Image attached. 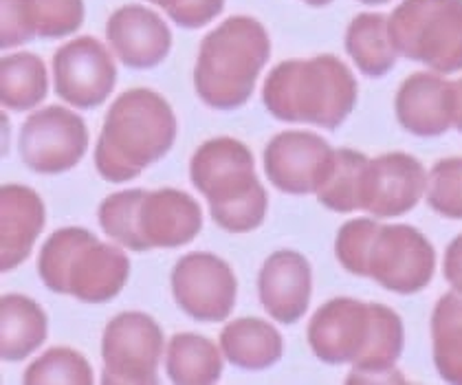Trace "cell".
<instances>
[{
  "mask_svg": "<svg viewBox=\"0 0 462 385\" xmlns=\"http://www.w3.org/2000/svg\"><path fill=\"white\" fill-rule=\"evenodd\" d=\"M263 102L275 119L339 128L356 104V79L335 55L286 60L264 79Z\"/></svg>",
  "mask_w": 462,
  "mask_h": 385,
  "instance_id": "1",
  "label": "cell"
},
{
  "mask_svg": "<svg viewBox=\"0 0 462 385\" xmlns=\"http://www.w3.org/2000/svg\"><path fill=\"white\" fill-rule=\"evenodd\" d=\"M271 40L255 18L231 16L203 38L194 67L196 95L216 110L249 102L255 79L269 62Z\"/></svg>",
  "mask_w": 462,
  "mask_h": 385,
  "instance_id": "2",
  "label": "cell"
},
{
  "mask_svg": "<svg viewBox=\"0 0 462 385\" xmlns=\"http://www.w3.org/2000/svg\"><path fill=\"white\" fill-rule=\"evenodd\" d=\"M396 51L430 71H462V0H403L388 16Z\"/></svg>",
  "mask_w": 462,
  "mask_h": 385,
  "instance_id": "3",
  "label": "cell"
},
{
  "mask_svg": "<svg viewBox=\"0 0 462 385\" xmlns=\"http://www.w3.org/2000/svg\"><path fill=\"white\" fill-rule=\"evenodd\" d=\"M102 137L119 152L145 170L161 161L177 139L174 110L150 88H133L119 95L104 117Z\"/></svg>",
  "mask_w": 462,
  "mask_h": 385,
  "instance_id": "4",
  "label": "cell"
},
{
  "mask_svg": "<svg viewBox=\"0 0 462 385\" xmlns=\"http://www.w3.org/2000/svg\"><path fill=\"white\" fill-rule=\"evenodd\" d=\"M165 354L163 330L150 315L125 311L104 328V383H154Z\"/></svg>",
  "mask_w": 462,
  "mask_h": 385,
  "instance_id": "5",
  "label": "cell"
},
{
  "mask_svg": "<svg viewBox=\"0 0 462 385\" xmlns=\"http://www.w3.org/2000/svg\"><path fill=\"white\" fill-rule=\"evenodd\" d=\"M87 148V124L71 108H40L20 130V157L29 170L38 174L69 172L82 161Z\"/></svg>",
  "mask_w": 462,
  "mask_h": 385,
  "instance_id": "6",
  "label": "cell"
},
{
  "mask_svg": "<svg viewBox=\"0 0 462 385\" xmlns=\"http://www.w3.org/2000/svg\"><path fill=\"white\" fill-rule=\"evenodd\" d=\"M170 282L179 308L196 322H223L234 311L238 282L229 264L214 253L183 256L174 264Z\"/></svg>",
  "mask_w": 462,
  "mask_h": 385,
  "instance_id": "7",
  "label": "cell"
},
{
  "mask_svg": "<svg viewBox=\"0 0 462 385\" xmlns=\"http://www.w3.org/2000/svg\"><path fill=\"white\" fill-rule=\"evenodd\" d=\"M436 271V252L419 229L385 225L370 256V278L385 291L414 295L423 291Z\"/></svg>",
  "mask_w": 462,
  "mask_h": 385,
  "instance_id": "8",
  "label": "cell"
},
{
  "mask_svg": "<svg viewBox=\"0 0 462 385\" xmlns=\"http://www.w3.org/2000/svg\"><path fill=\"white\" fill-rule=\"evenodd\" d=\"M117 69L99 40L84 36L62 44L53 55V87L69 106L90 110L102 106L115 91Z\"/></svg>",
  "mask_w": 462,
  "mask_h": 385,
  "instance_id": "9",
  "label": "cell"
},
{
  "mask_svg": "<svg viewBox=\"0 0 462 385\" xmlns=\"http://www.w3.org/2000/svg\"><path fill=\"white\" fill-rule=\"evenodd\" d=\"M335 163V148L319 134L286 130L264 148V172L280 192L291 197L318 194Z\"/></svg>",
  "mask_w": 462,
  "mask_h": 385,
  "instance_id": "10",
  "label": "cell"
},
{
  "mask_svg": "<svg viewBox=\"0 0 462 385\" xmlns=\"http://www.w3.org/2000/svg\"><path fill=\"white\" fill-rule=\"evenodd\" d=\"M427 177L430 172L411 154L388 152L368 159L361 177V209L374 218L403 216L425 197Z\"/></svg>",
  "mask_w": 462,
  "mask_h": 385,
  "instance_id": "11",
  "label": "cell"
},
{
  "mask_svg": "<svg viewBox=\"0 0 462 385\" xmlns=\"http://www.w3.org/2000/svg\"><path fill=\"white\" fill-rule=\"evenodd\" d=\"M189 179L209 205L234 201L258 183L254 154L243 142L231 137L209 139L196 148Z\"/></svg>",
  "mask_w": 462,
  "mask_h": 385,
  "instance_id": "12",
  "label": "cell"
},
{
  "mask_svg": "<svg viewBox=\"0 0 462 385\" xmlns=\"http://www.w3.org/2000/svg\"><path fill=\"white\" fill-rule=\"evenodd\" d=\"M370 333V304L353 298H335L310 319L309 346L319 362L330 366L355 363Z\"/></svg>",
  "mask_w": 462,
  "mask_h": 385,
  "instance_id": "13",
  "label": "cell"
},
{
  "mask_svg": "<svg viewBox=\"0 0 462 385\" xmlns=\"http://www.w3.org/2000/svg\"><path fill=\"white\" fill-rule=\"evenodd\" d=\"M110 51L130 69H152L172 49V33L165 20L143 5H124L106 23Z\"/></svg>",
  "mask_w": 462,
  "mask_h": 385,
  "instance_id": "14",
  "label": "cell"
},
{
  "mask_svg": "<svg viewBox=\"0 0 462 385\" xmlns=\"http://www.w3.org/2000/svg\"><path fill=\"white\" fill-rule=\"evenodd\" d=\"M313 271L302 253L280 249L264 260L258 275V298L264 311L280 324H295L309 311Z\"/></svg>",
  "mask_w": 462,
  "mask_h": 385,
  "instance_id": "15",
  "label": "cell"
},
{
  "mask_svg": "<svg viewBox=\"0 0 462 385\" xmlns=\"http://www.w3.org/2000/svg\"><path fill=\"white\" fill-rule=\"evenodd\" d=\"M396 119L416 137H439L454 128V82L440 73H414L394 99Z\"/></svg>",
  "mask_w": 462,
  "mask_h": 385,
  "instance_id": "16",
  "label": "cell"
},
{
  "mask_svg": "<svg viewBox=\"0 0 462 385\" xmlns=\"http://www.w3.org/2000/svg\"><path fill=\"white\" fill-rule=\"evenodd\" d=\"M139 229L150 249H177L199 236L203 212L189 194L161 188L145 192L139 209Z\"/></svg>",
  "mask_w": 462,
  "mask_h": 385,
  "instance_id": "17",
  "label": "cell"
},
{
  "mask_svg": "<svg viewBox=\"0 0 462 385\" xmlns=\"http://www.w3.org/2000/svg\"><path fill=\"white\" fill-rule=\"evenodd\" d=\"M47 223L42 198L27 185L0 189V269L14 271L32 253Z\"/></svg>",
  "mask_w": 462,
  "mask_h": 385,
  "instance_id": "18",
  "label": "cell"
},
{
  "mask_svg": "<svg viewBox=\"0 0 462 385\" xmlns=\"http://www.w3.org/2000/svg\"><path fill=\"white\" fill-rule=\"evenodd\" d=\"M128 275L130 260L122 244L95 240L75 260L69 278V295L84 304H106L122 293Z\"/></svg>",
  "mask_w": 462,
  "mask_h": 385,
  "instance_id": "19",
  "label": "cell"
},
{
  "mask_svg": "<svg viewBox=\"0 0 462 385\" xmlns=\"http://www.w3.org/2000/svg\"><path fill=\"white\" fill-rule=\"evenodd\" d=\"M220 350L236 368L260 372L280 362L284 342L273 324L255 317H240L223 328Z\"/></svg>",
  "mask_w": 462,
  "mask_h": 385,
  "instance_id": "20",
  "label": "cell"
},
{
  "mask_svg": "<svg viewBox=\"0 0 462 385\" xmlns=\"http://www.w3.org/2000/svg\"><path fill=\"white\" fill-rule=\"evenodd\" d=\"M49 333L47 313L36 299L20 293L0 299V357L23 362L42 346Z\"/></svg>",
  "mask_w": 462,
  "mask_h": 385,
  "instance_id": "21",
  "label": "cell"
},
{
  "mask_svg": "<svg viewBox=\"0 0 462 385\" xmlns=\"http://www.w3.org/2000/svg\"><path fill=\"white\" fill-rule=\"evenodd\" d=\"M223 350L196 333L174 335L165 348V372L179 385H212L223 377Z\"/></svg>",
  "mask_w": 462,
  "mask_h": 385,
  "instance_id": "22",
  "label": "cell"
},
{
  "mask_svg": "<svg viewBox=\"0 0 462 385\" xmlns=\"http://www.w3.org/2000/svg\"><path fill=\"white\" fill-rule=\"evenodd\" d=\"M346 51L365 78H383L399 60L390 38L388 16L359 14L346 29Z\"/></svg>",
  "mask_w": 462,
  "mask_h": 385,
  "instance_id": "23",
  "label": "cell"
},
{
  "mask_svg": "<svg viewBox=\"0 0 462 385\" xmlns=\"http://www.w3.org/2000/svg\"><path fill=\"white\" fill-rule=\"evenodd\" d=\"M49 93L47 67L36 53L5 55L0 62V102L24 113L38 108Z\"/></svg>",
  "mask_w": 462,
  "mask_h": 385,
  "instance_id": "24",
  "label": "cell"
},
{
  "mask_svg": "<svg viewBox=\"0 0 462 385\" xmlns=\"http://www.w3.org/2000/svg\"><path fill=\"white\" fill-rule=\"evenodd\" d=\"M405 328L401 317L383 304H370V333L364 353L353 363V372L394 370L403 354Z\"/></svg>",
  "mask_w": 462,
  "mask_h": 385,
  "instance_id": "25",
  "label": "cell"
},
{
  "mask_svg": "<svg viewBox=\"0 0 462 385\" xmlns=\"http://www.w3.org/2000/svg\"><path fill=\"white\" fill-rule=\"evenodd\" d=\"M93 234L82 227H64L53 232L38 256V275L53 293L69 295V278L79 253L95 243Z\"/></svg>",
  "mask_w": 462,
  "mask_h": 385,
  "instance_id": "26",
  "label": "cell"
},
{
  "mask_svg": "<svg viewBox=\"0 0 462 385\" xmlns=\"http://www.w3.org/2000/svg\"><path fill=\"white\" fill-rule=\"evenodd\" d=\"M368 159L361 152L350 148L335 150V163L330 170L328 179L318 189V201L326 209L337 214H350L361 209L359 192H361V177Z\"/></svg>",
  "mask_w": 462,
  "mask_h": 385,
  "instance_id": "27",
  "label": "cell"
},
{
  "mask_svg": "<svg viewBox=\"0 0 462 385\" xmlns=\"http://www.w3.org/2000/svg\"><path fill=\"white\" fill-rule=\"evenodd\" d=\"M145 192L143 189H124L110 194L97 209L99 227L110 240L122 244L130 252H148V243L139 229V209H142Z\"/></svg>",
  "mask_w": 462,
  "mask_h": 385,
  "instance_id": "28",
  "label": "cell"
},
{
  "mask_svg": "<svg viewBox=\"0 0 462 385\" xmlns=\"http://www.w3.org/2000/svg\"><path fill=\"white\" fill-rule=\"evenodd\" d=\"M24 383L29 385H88L95 381L93 368L73 348H51L40 354L36 362L24 370Z\"/></svg>",
  "mask_w": 462,
  "mask_h": 385,
  "instance_id": "29",
  "label": "cell"
},
{
  "mask_svg": "<svg viewBox=\"0 0 462 385\" xmlns=\"http://www.w3.org/2000/svg\"><path fill=\"white\" fill-rule=\"evenodd\" d=\"M381 225L374 218L348 220L335 238V256L348 273L370 278V256Z\"/></svg>",
  "mask_w": 462,
  "mask_h": 385,
  "instance_id": "30",
  "label": "cell"
},
{
  "mask_svg": "<svg viewBox=\"0 0 462 385\" xmlns=\"http://www.w3.org/2000/svg\"><path fill=\"white\" fill-rule=\"evenodd\" d=\"M269 209V194L260 183H255L243 197L227 203H212L209 214L220 229L229 234H247L263 225Z\"/></svg>",
  "mask_w": 462,
  "mask_h": 385,
  "instance_id": "31",
  "label": "cell"
},
{
  "mask_svg": "<svg viewBox=\"0 0 462 385\" xmlns=\"http://www.w3.org/2000/svg\"><path fill=\"white\" fill-rule=\"evenodd\" d=\"M427 205L440 216L462 220V159H443L427 177Z\"/></svg>",
  "mask_w": 462,
  "mask_h": 385,
  "instance_id": "32",
  "label": "cell"
},
{
  "mask_svg": "<svg viewBox=\"0 0 462 385\" xmlns=\"http://www.w3.org/2000/svg\"><path fill=\"white\" fill-rule=\"evenodd\" d=\"M38 36L36 0H0V47L14 49Z\"/></svg>",
  "mask_w": 462,
  "mask_h": 385,
  "instance_id": "33",
  "label": "cell"
},
{
  "mask_svg": "<svg viewBox=\"0 0 462 385\" xmlns=\"http://www.w3.org/2000/svg\"><path fill=\"white\" fill-rule=\"evenodd\" d=\"M36 9L40 38L73 36L84 23V0H36Z\"/></svg>",
  "mask_w": 462,
  "mask_h": 385,
  "instance_id": "34",
  "label": "cell"
},
{
  "mask_svg": "<svg viewBox=\"0 0 462 385\" xmlns=\"http://www.w3.org/2000/svg\"><path fill=\"white\" fill-rule=\"evenodd\" d=\"M434 337V363L447 383L462 385V326L431 333Z\"/></svg>",
  "mask_w": 462,
  "mask_h": 385,
  "instance_id": "35",
  "label": "cell"
},
{
  "mask_svg": "<svg viewBox=\"0 0 462 385\" xmlns=\"http://www.w3.org/2000/svg\"><path fill=\"white\" fill-rule=\"evenodd\" d=\"M95 168L102 174L104 181L108 183H125L142 174V168L130 163L106 137H102V134H99L97 148H95Z\"/></svg>",
  "mask_w": 462,
  "mask_h": 385,
  "instance_id": "36",
  "label": "cell"
},
{
  "mask_svg": "<svg viewBox=\"0 0 462 385\" xmlns=\"http://www.w3.org/2000/svg\"><path fill=\"white\" fill-rule=\"evenodd\" d=\"M223 9L225 0H180L168 9V16L183 29H200L218 18Z\"/></svg>",
  "mask_w": 462,
  "mask_h": 385,
  "instance_id": "37",
  "label": "cell"
},
{
  "mask_svg": "<svg viewBox=\"0 0 462 385\" xmlns=\"http://www.w3.org/2000/svg\"><path fill=\"white\" fill-rule=\"evenodd\" d=\"M462 326V293L451 291L443 295L431 313V333Z\"/></svg>",
  "mask_w": 462,
  "mask_h": 385,
  "instance_id": "38",
  "label": "cell"
},
{
  "mask_svg": "<svg viewBox=\"0 0 462 385\" xmlns=\"http://www.w3.org/2000/svg\"><path fill=\"white\" fill-rule=\"evenodd\" d=\"M443 275L454 291L462 293V234L456 236L447 247L443 258Z\"/></svg>",
  "mask_w": 462,
  "mask_h": 385,
  "instance_id": "39",
  "label": "cell"
},
{
  "mask_svg": "<svg viewBox=\"0 0 462 385\" xmlns=\"http://www.w3.org/2000/svg\"><path fill=\"white\" fill-rule=\"evenodd\" d=\"M403 381L399 370H385V372H353L350 370L348 383H396Z\"/></svg>",
  "mask_w": 462,
  "mask_h": 385,
  "instance_id": "40",
  "label": "cell"
},
{
  "mask_svg": "<svg viewBox=\"0 0 462 385\" xmlns=\"http://www.w3.org/2000/svg\"><path fill=\"white\" fill-rule=\"evenodd\" d=\"M454 128L462 133V78L454 82Z\"/></svg>",
  "mask_w": 462,
  "mask_h": 385,
  "instance_id": "41",
  "label": "cell"
},
{
  "mask_svg": "<svg viewBox=\"0 0 462 385\" xmlns=\"http://www.w3.org/2000/svg\"><path fill=\"white\" fill-rule=\"evenodd\" d=\"M148 3H152V5H157V7H161V9H165V12H168L170 7H174V5H179L180 0H148Z\"/></svg>",
  "mask_w": 462,
  "mask_h": 385,
  "instance_id": "42",
  "label": "cell"
},
{
  "mask_svg": "<svg viewBox=\"0 0 462 385\" xmlns=\"http://www.w3.org/2000/svg\"><path fill=\"white\" fill-rule=\"evenodd\" d=\"M302 3L309 5V7H326V5H330L333 0H302Z\"/></svg>",
  "mask_w": 462,
  "mask_h": 385,
  "instance_id": "43",
  "label": "cell"
},
{
  "mask_svg": "<svg viewBox=\"0 0 462 385\" xmlns=\"http://www.w3.org/2000/svg\"><path fill=\"white\" fill-rule=\"evenodd\" d=\"M361 3H365V5H385V3H390V0H361Z\"/></svg>",
  "mask_w": 462,
  "mask_h": 385,
  "instance_id": "44",
  "label": "cell"
}]
</instances>
